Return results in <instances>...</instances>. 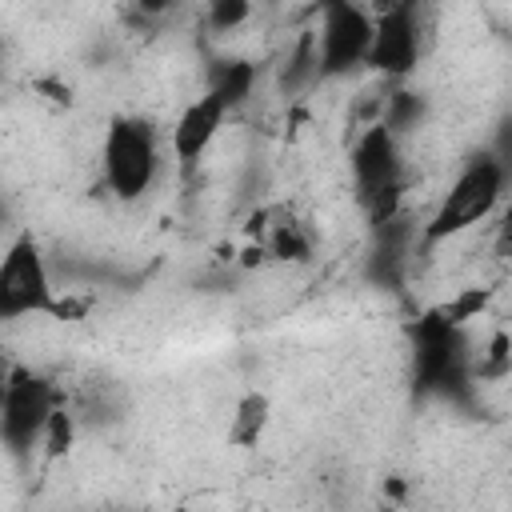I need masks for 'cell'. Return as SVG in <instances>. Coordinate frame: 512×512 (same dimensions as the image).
<instances>
[{
  "label": "cell",
  "mask_w": 512,
  "mask_h": 512,
  "mask_svg": "<svg viewBox=\"0 0 512 512\" xmlns=\"http://www.w3.org/2000/svg\"><path fill=\"white\" fill-rule=\"evenodd\" d=\"M376 16L360 4H324L316 24V64L320 76H344L356 64H368Z\"/></svg>",
  "instance_id": "cell-6"
},
{
  "label": "cell",
  "mask_w": 512,
  "mask_h": 512,
  "mask_svg": "<svg viewBox=\"0 0 512 512\" xmlns=\"http://www.w3.org/2000/svg\"><path fill=\"white\" fill-rule=\"evenodd\" d=\"M352 180H356V204L368 216V224L388 228L400 220L404 156H400V136L384 120L360 128L352 144Z\"/></svg>",
  "instance_id": "cell-1"
},
{
  "label": "cell",
  "mask_w": 512,
  "mask_h": 512,
  "mask_svg": "<svg viewBox=\"0 0 512 512\" xmlns=\"http://www.w3.org/2000/svg\"><path fill=\"white\" fill-rule=\"evenodd\" d=\"M248 16H252V8L240 4V0H228V4H212V8H208V20H212L216 32H232V28L244 24Z\"/></svg>",
  "instance_id": "cell-14"
},
{
  "label": "cell",
  "mask_w": 512,
  "mask_h": 512,
  "mask_svg": "<svg viewBox=\"0 0 512 512\" xmlns=\"http://www.w3.org/2000/svg\"><path fill=\"white\" fill-rule=\"evenodd\" d=\"M268 424H272V400H268L264 392L248 388V392L236 400L232 416H228V432H224V440H228L232 448H256L260 436L268 432Z\"/></svg>",
  "instance_id": "cell-9"
},
{
  "label": "cell",
  "mask_w": 512,
  "mask_h": 512,
  "mask_svg": "<svg viewBox=\"0 0 512 512\" xmlns=\"http://www.w3.org/2000/svg\"><path fill=\"white\" fill-rule=\"evenodd\" d=\"M156 128L140 116H116L104 132L100 164H104V184L120 200H140L152 180H156Z\"/></svg>",
  "instance_id": "cell-4"
},
{
  "label": "cell",
  "mask_w": 512,
  "mask_h": 512,
  "mask_svg": "<svg viewBox=\"0 0 512 512\" xmlns=\"http://www.w3.org/2000/svg\"><path fill=\"white\" fill-rule=\"evenodd\" d=\"M260 244L268 248L272 260H284V264H304V260L312 256V236H308L304 224L292 220V216H280L276 224H268V232H264Z\"/></svg>",
  "instance_id": "cell-10"
},
{
  "label": "cell",
  "mask_w": 512,
  "mask_h": 512,
  "mask_svg": "<svg viewBox=\"0 0 512 512\" xmlns=\"http://www.w3.org/2000/svg\"><path fill=\"white\" fill-rule=\"evenodd\" d=\"M228 112H232V104H228L216 88H208V92H200L192 104H184V112H180L176 124H172V156H176L180 164H196V160L212 148V140L220 136Z\"/></svg>",
  "instance_id": "cell-8"
},
{
  "label": "cell",
  "mask_w": 512,
  "mask_h": 512,
  "mask_svg": "<svg viewBox=\"0 0 512 512\" xmlns=\"http://www.w3.org/2000/svg\"><path fill=\"white\" fill-rule=\"evenodd\" d=\"M496 252L500 256H512V196H508L504 216H500V228H496Z\"/></svg>",
  "instance_id": "cell-15"
},
{
  "label": "cell",
  "mask_w": 512,
  "mask_h": 512,
  "mask_svg": "<svg viewBox=\"0 0 512 512\" xmlns=\"http://www.w3.org/2000/svg\"><path fill=\"white\" fill-rule=\"evenodd\" d=\"M504 184H508V164L500 156H492V152L472 156L456 172V180L448 184V192L440 196L436 212L428 216L424 240H448V236H460L472 224L488 220L496 212V204L504 200Z\"/></svg>",
  "instance_id": "cell-2"
},
{
  "label": "cell",
  "mask_w": 512,
  "mask_h": 512,
  "mask_svg": "<svg viewBox=\"0 0 512 512\" xmlns=\"http://www.w3.org/2000/svg\"><path fill=\"white\" fill-rule=\"evenodd\" d=\"M420 64V20L412 4H392L376 12L372 24V48H368V68L384 80H404Z\"/></svg>",
  "instance_id": "cell-7"
},
{
  "label": "cell",
  "mask_w": 512,
  "mask_h": 512,
  "mask_svg": "<svg viewBox=\"0 0 512 512\" xmlns=\"http://www.w3.org/2000/svg\"><path fill=\"white\" fill-rule=\"evenodd\" d=\"M56 408H60V392L52 388V380H44L28 368H16L4 384V404H0V432H4L8 452L20 456L32 444L40 448L44 428Z\"/></svg>",
  "instance_id": "cell-5"
},
{
  "label": "cell",
  "mask_w": 512,
  "mask_h": 512,
  "mask_svg": "<svg viewBox=\"0 0 512 512\" xmlns=\"http://www.w3.org/2000/svg\"><path fill=\"white\" fill-rule=\"evenodd\" d=\"M72 436H76V420H72V412L60 404L56 412H52V420H48V428H44V440H40V448H44V456H64L68 448H72Z\"/></svg>",
  "instance_id": "cell-13"
},
{
  "label": "cell",
  "mask_w": 512,
  "mask_h": 512,
  "mask_svg": "<svg viewBox=\"0 0 512 512\" xmlns=\"http://www.w3.org/2000/svg\"><path fill=\"white\" fill-rule=\"evenodd\" d=\"M508 372H512V332L496 328V332L488 336L480 360H476V376H484V380H500V376H508Z\"/></svg>",
  "instance_id": "cell-12"
},
{
  "label": "cell",
  "mask_w": 512,
  "mask_h": 512,
  "mask_svg": "<svg viewBox=\"0 0 512 512\" xmlns=\"http://www.w3.org/2000/svg\"><path fill=\"white\" fill-rule=\"evenodd\" d=\"M488 300H492V288H480V284H476V288H460V292H452L444 304H436L432 316H436L444 328L456 332V328H464L468 320H476V316L488 308Z\"/></svg>",
  "instance_id": "cell-11"
},
{
  "label": "cell",
  "mask_w": 512,
  "mask_h": 512,
  "mask_svg": "<svg viewBox=\"0 0 512 512\" xmlns=\"http://www.w3.org/2000/svg\"><path fill=\"white\" fill-rule=\"evenodd\" d=\"M0 316L4 320H24V316H56L68 320L72 308L68 300L56 296L48 264L40 256L36 236H16L0 260Z\"/></svg>",
  "instance_id": "cell-3"
}]
</instances>
